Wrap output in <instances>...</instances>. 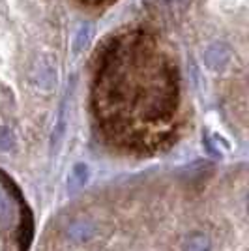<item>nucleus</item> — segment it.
Wrapping results in <instances>:
<instances>
[{"label":"nucleus","mask_w":249,"mask_h":251,"mask_svg":"<svg viewBox=\"0 0 249 251\" xmlns=\"http://www.w3.org/2000/svg\"><path fill=\"white\" fill-rule=\"evenodd\" d=\"M30 81L42 92H51L58 84V70L56 62L49 54H40L30 68Z\"/></svg>","instance_id":"nucleus-1"},{"label":"nucleus","mask_w":249,"mask_h":251,"mask_svg":"<svg viewBox=\"0 0 249 251\" xmlns=\"http://www.w3.org/2000/svg\"><path fill=\"white\" fill-rule=\"evenodd\" d=\"M202 60L208 70H223L230 62V47L225 42H212L204 47L202 52Z\"/></svg>","instance_id":"nucleus-2"},{"label":"nucleus","mask_w":249,"mask_h":251,"mask_svg":"<svg viewBox=\"0 0 249 251\" xmlns=\"http://www.w3.org/2000/svg\"><path fill=\"white\" fill-rule=\"evenodd\" d=\"M96 232H98L96 225L90 223L88 220H75L66 227L68 238H72L77 244H84V242L92 240L94 236H96Z\"/></svg>","instance_id":"nucleus-3"},{"label":"nucleus","mask_w":249,"mask_h":251,"mask_svg":"<svg viewBox=\"0 0 249 251\" xmlns=\"http://www.w3.org/2000/svg\"><path fill=\"white\" fill-rule=\"evenodd\" d=\"M92 23L90 21H83L79 26H77V30H75V36H73V42H72V49L75 54H79V52H83L86 47H88V43L92 40Z\"/></svg>","instance_id":"nucleus-4"},{"label":"nucleus","mask_w":249,"mask_h":251,"mask_svg":"<svg viewBox=\"0 0 249 251\" xmlns=\"http://www.w3.org/2000/svg\"><path fill=\"white\" fill-rule=\"evenodd\" d=\"M90 180V169L86 163H75L72 167V173L68 176V188L70 191H77V189L84 188Z\"/></svg>","instance_id":"nucleus-5"},{"label":"nucleus","mask_w":249,"mask_h":251,"mask_svg":"<svg viewBox=\"0 0 249 251\" xmlns=\"http://www.w3.org/2000/svg\"><path fill=\"white\" fill-rule=\"evenodd\" d=\"M186 251H210V240L204 234H195L191 236L186 246Z\"/></svg>","instance_id":"nucleus-6"},{"label":"nucleus","mask_w":249,"mask_h":251,"mask_svg":"<svg viewBox=\"0 0 249 251\" xmlns=\"http://www.w3.org/2000/svg\"><path fill=\"white\" fill-rule=\"evenodd\" d=\"M15 148V137L10 131V127L0 126V150L2 152H10Z\"/></svg>","instance_id":"nucleus-7"},{"label":"nucleus","mask_w":249,"mask_h":251,"mask_svg":"<svg viewBox=\"0 0 249 251\" xmlns=\"http://www.w3.org/2000/svg\"><path fill=\"white\" fill-rule=\"evenodd\" d=\"M8 220V199L4 195V191L0 189V221Z\"/></svg>","instance_id":"nucleus-8"},{"label":"nucleus","mask_w":249,"mask_h":251,"mask_svg":"<svg viewBox=\"0 0 249 251\" xmlns=\"http://www.w3.org/2000/svg\"><path fill=\"white\" fill-rule=\"evenodd\" d=\"M167 2H169V4H173V6H174V4H184V2H186V0H167Z\"/></svg>","instance_id":"nucleus-9"}]
</instances>
